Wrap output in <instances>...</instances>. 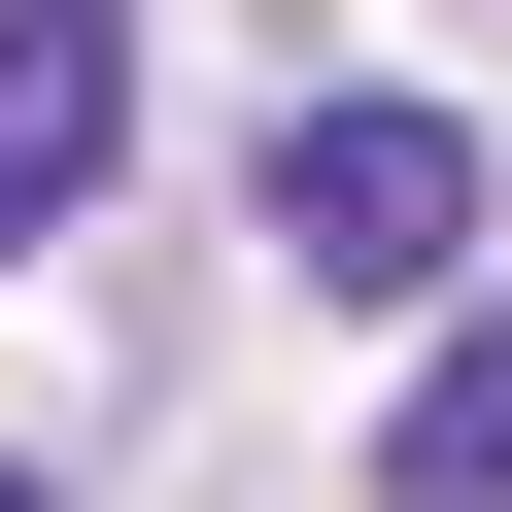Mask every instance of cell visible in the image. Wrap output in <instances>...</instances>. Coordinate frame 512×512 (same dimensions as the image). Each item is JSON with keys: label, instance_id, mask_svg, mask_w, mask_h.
<instances>
[{"label": "cell", "instance_id": "6da1fadb", "mask_svg": "<svg viewBox=\"0 0 512 512\" xmlns=\"http://www.w3.org/2000/svg\"><path fill=\"white\" fill-rule=\"evenodd\" d=\"M274 274L308 308H444L478 274V137L444 103H274Z\"/></svg>", "mask_w": 512, "mask_h": 512}, {"label": "cell", "instance_id": "7a4b0ae2", "mask_svg": "<svg viewBox=\"0 0 512 512\" xmlns=\"http://www.w3.org/2000/svg\"><path fill=\"white\" fill-rule=\"evenodd\" d=\"M137 171V0H0V274Z\"/></svg>", "mask_w": 512, "mask_h": 512}, {"label": "cell", "instance_id": "3957f363", "mask_svg": "<svg viewBox=\"0 0 512 512\" xmlns=\"http://www.w3.org/2000/svg\"><path fill=\"white\" fill-rule=\"evenodd\" d=\"M376 512H512V274H444V342L376 410Z\"/></svg>", "mask_w": 512, "mask_h": 512}, {"label": "cell", "instance_id": "277c9868", "mask_svg": "<svg viewBox=\"0 0 512 512\" xmlns=\"http://www.w3.org/2000/svg\"><path fill=\"white\" fill-rule=\"evenodd\" d=\"M0 512H69V478H0Z\"/></svg>", "mask_w": 512, "mask_h": 512}]
</instances>
